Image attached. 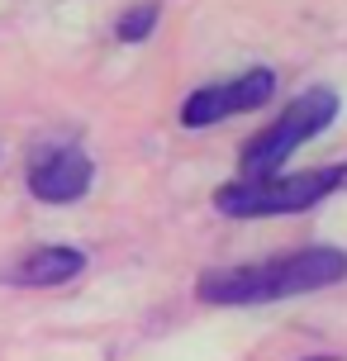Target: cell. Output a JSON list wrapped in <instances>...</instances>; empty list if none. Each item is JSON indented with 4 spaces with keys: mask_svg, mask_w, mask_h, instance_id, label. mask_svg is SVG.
<instances>
[{
    "mask_svg": "<svg viewBox=\"0 0 347 361\" xmlns=\"http://www.w3.org/2000/svg\"><path fill=\"white\" fill-rule=\"evenodd\" d=\"M347 281V252L338 247H300V252H276L267 262H243V267H214L200 276L205 305H276L291 295L338 286Z\"/></svg>",
    "mask_w": 347,
    "mask_h": 361,
    "instance_id": "obj_1",
    "label": "cell"
},
{
    "mask_svg": "<svg viewBox=\"0 0 347 361\" xmlns=\"http://www.w3.org/2000/svg\"><path fill=\"white\" fill-rule=\"evenodd\" d=\"M347 180V166H314V171H276V176H238L214 190V209L229 219H267V214H300L333 195Z\"/></svg>",
    "mask_w": 347,
    "mask_h": 361,
    "instance_id": "obj_2",
    "label": "cell"
},
{
    "mask_svg": "<svg viewBox=\"0 0 347 361\" xmlns=\"http://www.w3.org/2000/svg\"><path fill=\"white\" fill-rule=\"evenodd\" d=\"M333 119H338V95H333L329 86L300 90V95H295L291 105L281 109L262 133L248 138L243 157H238V171H243L248 180H252V176H276V171L300 152V143L319 138Z\"/></svg>",
    "mask_w": 347,
    "mask_h": 361,
    "instance_id": "obj_3",
    "label": "cell"
},
{
    "mask_svg": "<svg viewBox=\"0 0 347 361\" xmlns=\"http://www.w3.org/2000/svg\"><path fill=\"white\" fill-rule=\"evenodd\" d=\"M272 95H276V72L272 67H248L233 81H214V86L190 90L185 105H181V124L185 128H209V124H219V119H233V114H252Z\"/></svg>",
    "mask_w": 347,
    "mask_h": 361,
    "instance_id": "obj_4",
    "label": "cell"
},
{
    "mask_svg": "<svg viewBox=\"0 0 347 361\" xmlns=\"http://www.w3.org/2000/svg\"><path fill=\"white\" fill-rule=\"evenodd\" d=\"M29 195L43 204H76V200L91 190L95 180V162L81 143H43L29 157Z\"/></svg>",
    "mask_w": 347,
    "mask_h": 361,
    "instance_id": "obj_5",
    "label": "cell"
},
{
    "mask_svg": "<svg viewBox=\"0 0 347 361\" xmlns=\"http://www.w3.org/2000/svg\"><path fill=\"white\" fill-rule=\"evenodd\" d=\"M86 271V252L81 247H34V252H24L15 267L5 271V281L10 286H29V290H43V286H67L72 276Z\"/></svg>",
    "mask_w": 347,
    "mask_h": 361,
    "instance_id": "obj_6",
    "label": "cell"
},
{
    "mask_svg": "<svg viewBox=\"0 0 347 361\" xmlns=\"http://www.w3.org/2000/svg\"><path fill=\"white\" fill-rule=\"evenodd\" d=\"M157 15H162L157 0H143V5L124 10V15L114 19V38H119V43H143V38L157 29Z\"/></svg>",
    "mask_w": 347,
    "mask_h": 361,
    "instance_id": "obj_7",
    "label": "cell"
}]
</instances>
